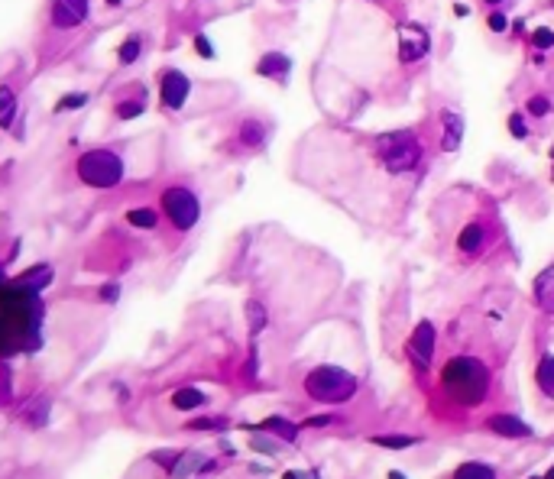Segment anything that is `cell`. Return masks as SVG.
Here are the masks:
<instances>
[{
  "label": "cell",
  "instance_id": "1",
  "mask_svg": "<svg viewBox=\"0 0 554 479\" xmlns=\"http://www.w3.org/2000/svg\"><path fill=\"white\" fill-rule=\"evenodd\" d=\"M502 392V353L492 347L486 330L470 337L447 334V353L441 357L438 376L431 386V411L444 425L486 421L492 402Z\"/></svg>",
  "mask_w": 554,
  "mask_h": 479
},
{
  "label": "cell",
  "instance_id": "2",
  "mask_svg": "<svg viewBox=\"0 0 554 479\" xmlns=\"http://www.w3.org/2000/svg\"><path fill=\"white\" fill-rule=\"evenodd\" d=\"M373 152H376L379 166L389 172V175H408L422 166V139L412 129H396V133H379L373 139Z\"/></svg>",
  "mask_w": 554,
  "mask_h": 479
},
{
  "label": "cell",
  "instance_id": "3",
  "mask_svg": "<svg viewBox=\"0 0 554 479\" xmlns=\"http://www.w3.org/2000/svg\"><path fill=\"white\" fill-rule=\"evenodd\" d=\"M305 392L311 402L344 405L357 396V376H350L340 366H315L305 376Z\"/></svg>",
  "mask_w": 554,
  "mask_h": 479
},
{
  "label": "cell",
  "instance_id": "4",
  "mask_svg": "<svg viewBox=\"0 0 554 479\" xmlns=\"http://www.w3.org/2000/svg\"><path fill=\"white\" fill-rule=\"evenodd\" d=\"M500 243V224L490 214H470L454 233V253L461 259H483Z\"/></svg>",
  "mask_w": 554,
  "mask_h": 479
},
{
  "label": "cell",
  "instance_id": "5",
  "mask_svg": "<svg viewBox=\"0 0 554 479\" xmlns=\"http://www.w3.org/2000/svg\"><path fill=\"white\" fill-rule=\"evenodd\" d=\"M75 172L88 188H117L123 182V159L114 149H88L75 162Z\"/></svg>",
  "mask_w": 554,
  "mask_h": 479
},
{
  "label": "cell",
  "instance_id": "6",
  "mask_svg": "<svg viewBox=\"0 0 554 479\" xmlns=\"http://www.w3.org/2000/svg\"><path fill=\"white\" fill-rule=\"evenodd\" d=\"M159 204H162V214L169 217V224L178 230V233L192 230L195 224H198V217H201L198 195H195L192 188H185V185H169V188L162 191Z\"/></svg>",
  "mask_w": 554,
  "mask_h": 479
},
{
  "label": "cell",
  "instance_id": "7",
  "mask_svg": "<svg viewBox=\"0 0 554 479\" xmlns=\"http://www.w3.org/2000/svg\"><path fill=\"white\" fill-rule=\"evenodd\" d=\"M434 347H438V343H434V328H431L428 321H422L405 347L408 359H412V366H415L418 373H428L431 369V363H434Z\"/></svg>",
  "mask_w": 554,
  "mask_h": 479
},
{
  "label": "cell",
  "instance_id": "8",
  "mask_svg": "<svg viewBox=\"0 0 554 479\" xmlns=\"http://www.w3.org/2000/svg\"><path fill=\"white\" fill-rule=\"evenodd\" d=\"M188 91H192V81L178 69H166L159 75V100L166 110H182L185 100H188Z\"/></svg>",
  "mask_w": 554,
  "mask_h": 479
},
{
  "label": "cell",
  "instance_id": "9",
  "mask_svg": "<svg viewBox=\"0 0 554 479\" xmlns=\"http://www.w3.org/2000/svg\"><path fill=\"white\" fill-rule=\"evenodd\" d=\"M91 7L88 0H52V10H49V23L55 30H78V26L88 23Z\"/></svg>",
  "mask_w": 554,
  "mask_h": 479
},
{
  "label": "cell",
  "instance_id": "10",
  "mask_svg": "<svg viewBox=\"0 0 554 479\" xmlns=\"http://www.w3.org/2000/svg\"><path fill=\"white\" fill-rule=\"evenodd\" d=\"M483 427L492 434H500V437H509V441L531 437V427L525 425L519 415H512V411H496V415H490V418L483 421Z\"/></svg>",
  "mask_w": 554,
  "mask_h": 479
},
{
  "label": "cell",
  "instance_id": "11",
  "mask_svg": "<svg viewBox=\"0 0 554 479\" xmlns=\"http://www.w3.org/2000/svg\"><path fill=\"white\" fill-rule=\"evenodd\" d=\"M52 279H55L52 266H33V269H26L23 275H16L13 285H16V289H23V292H30V295H39L42 289L52 285Z\"/></svg>",
  "mask_w": 554,
  "mask_h": 479
},
{
  "label": "cell",
  "instance_id": "12",
  "mask_svg": "<svg viewBox=\"0 0 554 479\" xmlns=\"http://www.w3.org/2000/svg\"><path fill=\"white\" fill-rule=\"evenodd\" d=\"M531 295H535V304H538L545 314H554V266H548L545 272L535 279V289H531Z\"/></svg>",
  "mask_w": 554,
  "mask_h": 479
},
{
  "label": "cell",
  "instance_id": "13",
  "mask_svg": "<svg viewBox=\"0 0 554 479\" xmlns=\"http://www.w3.org/2000/svg\"><path fill=\"white\" fill-rule=\"evenodd\" d=\"M535 386L541 396L554 402V353H541L538 366H535Z\"/></svg>",
  "mask_w": 554,
  "mask_h": 479
},
{
  "label": "cell",
  "instance_id": "14",
  "mask_svg": "<svg viewBox=\"0 0 554 479\" xmlns=\"http://www.w3.org/2000/svg\"><path fill=\"white\" fill-rule=\"evenodd\" d=\"M256 71H260V75H270V78L285 81V78H289V59H285L282 52H270V55H262V59H260Z\"/></svg>",
  "mask_w": 554,
  "mask_h": 479
},
{
  "label": "cell",
  "instance_id": "15",
  "mask_svg": "<svg viewBox=\"0 0 554 479\" xmlns=\"http://www.w3.org/2000/svg\"><path fill=\"white\" fill-rule=\"evenodd\" d=\"M451 479H500V473L492 470L490 463H477V460H467V463H461L454 473H451Z\"/></svg>",
  "mask_w": 554,
  "mask_h": 479
},
{
  "label": "cell",
  "instance_id": "16",
  "mask_svg": "<svg viewBox=\"0 0 554 479\" xmlns=\"http://www.w3.org/2000/svg\"><path fill=\"white\" fill-rule=\"evenodd\" d=\"M16 120V91L10 84H0V129H10Z\"/></svg>",
  "mask_w": 554,
  "mask_h": 479
},
{
  "label": "cell",
  "instance_id": "17",
  "mask_svg": "<svg viewBox=\"0 0 554 479\" xmlns=\"http://www.w3.org/2000/svg\"><path fill=\"white\" fill-rule=\"evenodd\" d=\"M204 402H208L204 392H198V388H192V386L178 388L175 396H172V408H178V411H195V408H201Z\"/></svg>",
  "mask_w": 554,
  "mask_h": 479
},
{
  "label": "cell",
  "instance_id": "18",
  "mask_svg": "<svg viewBox=\"0 0 554 479\" xmlns=\"http://www.w3.org/2000/svg\"><path fill=\"white\" fill-rule=\"evenodd\" d=\"M240 143L250 146V149L262 146V143H266V123H260V120H243V127H240Z\"/></svg>",
  "mask_w": 554,
  "mask_h": 479
},
{
  "label": "cell",
  "instance_id": "19",
  "mask_svg": "<svg viewBox=\"0 0 554 479\" xmlns=\"http://www.w3.org/2000/svg\"><path fill=\"white\" fill-rule=\"evenodd\" d=\"M461 129H463L461 117L444 114V137H441V146H444V149H457V146H461Z\"/></svg>",
  "mask_w": 554,
  "mask_h": 479
},
{
  "label": "cell",
  "instance_id": "20",
  "mask_svg": "<svg viewBox=\"0 0 554 479\" xmlns=\"http://www.w3.org/2000/svg\"><path fill=\"white\" fill-rule=\"evenodd\" d=\"M127 224H133V227H139V230H156L159 214H156L153 207H133V211H127Z\"/></svg>",
  "mask_w": 554,
  "mask_h": 479
},
{
  "label": "cell",
  "instance_id": "21",
  "mask_svg": "<svg viewBox=\"0 0 554 479\" xmlns=\"http://www.w3.org/2000/svg\"><path fill=\"white\" fill-rule=\"evenodd\" d=\"M139 52H143V39L130 36L127 42H120V49H117V62H120V65H133V62L139 59Z\"/></svg>",
  "mask_w": 554,
  "mask_h": 479
},
{
  "label": "cell",
  "instance_id": "22",
  "mask_svg": "<svg viewBox=\"0 0 554 479\" xmlns=\"http://www.w3.org/2000/svg\"><path fill=\"white\" fill-rule=\"evenodd\" d=\"M373 444H379V447H412V444H418V437H412V434H376Z\"/></svg>",
  "mask_w": 554,
  "mask_h": 479
},
{
  "label": "cell",
  "instance_id": "23",
  "mask_svg": "<svg viewBox=\"0 0 554 479\" xmlns=\"http://www.w3.org/2000/svg\"><path fill=\"white\" fill-rule=\"evenodd\" d=\"M246 314H250V330H262V324H266V311H262V304H256V301H250L246 304Z\"/></svg>",
  "mask_w": 554,
  "mask_h": 479
},
{
  "label": "cell",
  "instance_id": "24",
  "mask_svg": "<svg viewBox=\"0 0 554 479\" xmlns=\"http://www.w3.org/2000/svg\"><path fill=\"white\" fill-rule=\"evenodd\" d=\"M143 98L139 100H123V104H117V117H120V120H130V117H137V114H143Z\"/></svg>",
  "mask_w": 554,
  "mask_h": 479
},
{
  "label": "cell",
  "instance_id": "25",
  "mask_svg": "<svg viewBox=\"0 0 554 479\" xmlns=\"http://www.w3.org/2000/svg\"><path fill=\"white\" fill-rule=\"evenodd\" d=\"M266 427H270V431H276L279 437H285V441H295V427L292 425H285V421H279V418H272V421H266Z\"/></svg>",
  "mask_w": 554,
  "mask_h": 479
},
{
  "label": "cell",
  "instance_id": "26",
  "mask_svg": "<svg viewBox=\"0 0 554 479\" xmlns=\"http://www.w3.org/2000/svg\"><path fill=\"white\" fill-rule=\"evenodd\" d=\"M531 46L535 49H551L554 46V30H535L531 33Z\"/></svg>",
  "mask_w": 554,
  "mask_h": 479
},
{
  "label": "cell",
  "instance_id": "27",
  "mask_svg": "<svg viewBox=\"0 0 554 479\" xmlns=\"http://www.w3.org/2000/svg\"><path fill=\"white\" fill-rule=\"evenodd\" d=\"M85 100H88V94H69V98H62V100H59V107H55V110H59V114H62V110H71V107H81V104H85Z\"/></svg>",
  "mask_w": 554,
  "mask_h": 479
},
{
  "label": "cell",
  "instance_id": "28",
  "mask_svg": "<svg viewBox=\"0 0 554 479\" xmlns=\"http://www.w3.org/2000/svg\"><path fill=\"white\" fill-rule=\"evenodd\" d=\"M490 30H492V33H506V30H509L506 13H500V10H492V13H490Z\"/></svg>",
  "mask_w": 554,
  "mask_h": 479
},
{
  "label": "cell",
  "instance_id": "29",
  "mask_svg": "<svg viewBox=\"0 0 554 479\" xmlns=\"http://www.w3.org/2000/svg\"><path fill=\"white\" fill-rule=\"evenodd\" d=\"M548 110H551V104H548L545 98H531V100H529V114H531V117H545Z\"/></svg>",
  "mask_w": 554,
  "mask_h": 479
},
{
  "label": "cell",
  "instance_id": "30",
  "mask_svg": "<svg viewBox=\"0 0 554 479\" xmlns=\"http://www.w3.org/2000/svg\"><path fill=\"white\" fill-rule=\"evenodd\" d=\"M509 129H512L516 137H525V133H529V129H525V120H522V114H512V117H509Z\"/></svg>",
  "mask_w": 554,
  "mask_h": 479
},
{
  "label": "cell",
  "instance_id": "31",
  "mask_svg": "<svg viewBox=\"0 0 554 479\" xmlns=\"http://www.w3.org/2000/svg\"><path fill=\"white\" fill-rule=\"evenodd\" d=\"M195 46H198V52H201V55H214V49H211V42H208L204 36L195 39Z\"/></svg>",
  "mask_w": 554,
  "mask_h": 479
},
{
  "label": "cell",
  "instance_id": "32",
  "mask_svg": "<svg viewBox=\"0 0 554 479\" xmlns=\"http://www.w3.org/2000/svg\"><path fill=\"white\" fill-rule=\"evenodd\" d=\"M104 298H108V301H114V298H117V289H114V285H110V289H104Z\"/></svg>",
  "mask_w": 554,
  "mask_h": 479
},
{
  "label": "cell",
  "instance_id": "33",
  "mask_svg": "<svg viewBox=\"0 0 554 479\" xmlns=\"http://www.w3.org/2000/svg\"><path fill=\"white\" fill-rule=\"evenodd\" d=\"M110 7H120V4H127V0H108Z\"/></svg>",
  "mask_w": 554,
  "mask_h": 479
},
{
  "label": "cell",
  "instance_id": "34",
  "mask_svg": "<svg viewBox=\"0 0 554 479\" xmlns=\"http://www.w3.org/2000/svg\"><path fill=\"white\" fill-rule=\"evenodd\" d=\"M486 4H490V7H496V4H502V0H486Z\"/></svg>",
  "mask_w": 554,
  "mask_h": 479
}]
</instances>
